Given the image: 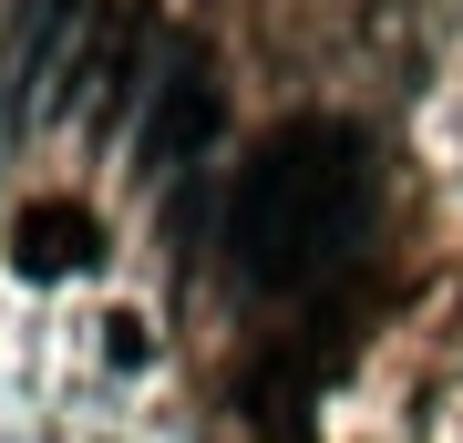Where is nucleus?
Listing matches in <instances>:
<instances>
[{
  "label": "nucleus",
  "mask_w": 463,
  "mask_h": 443,
  "mask_svg": "<svg viewBox=\"0 0 463 443\" xmlns=\"http://www.w3.org/2000/svg\"><path fill=\"white\" fill-rule=\"evenodd\" d=\"M371 227V145L340 114H298L248 155L227 197V258L248 289H298L340 268Z\"/></svg>",
  "instance_id": "obj_1"
},
{
  "label": "nucleus",
  "mask_w": 463,
  "mask_h": 443,
  "mask_svg": "<svg viewBox=\"0 0 463 443\" xmlns=\"http://www.w3.org/2000/svg\"><path fill=\"white\" fill-rule=\"evenodd\" d=\"M216 145V72L206 63H175V82H155V114H145V176H185Z\"/></svg>",
  "instance_id": "obj_2"
},
{
  "label": "nucleus",
  "mask_w": 463,
  "mask_h": 443,
  "mask_svg": "<svg viewBox=\"0 0 463 443\" xmlns=\"http://www.w3.org/2000/svg\"><path fill=\"white\" fill-rule=\"evenodd\" d=\"M11 258H21V279H72V268H93L103 247H93V217H83V207L42 197V207H21V227H11Z\"/></svg>",
  "instance_id": "obj_3"
}]
</instances>
